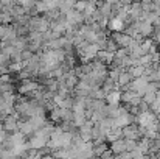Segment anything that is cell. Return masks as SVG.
<instances>
[{
  "label": "cell",
  "instance_id": "6da1fadb",
  "mask_svg": "<svg viewBox=\"0 0 160 159\" xmlns=\"http://www.w3.org/2000/svg\"><path fill=\"white\" fill-rule=\"evenodd\" d=\"M16 128H17V122H16V119L8 117L6 122H5V130H6V131H14Z\"/></svg>",
  "mask_w": 160,
  "mask_h": 159
}]
</instances>
